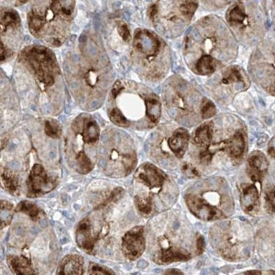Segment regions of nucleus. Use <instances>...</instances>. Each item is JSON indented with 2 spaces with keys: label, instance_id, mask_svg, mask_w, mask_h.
Masks as SVG:
<instances>
[{
  "label": "nucleus",
  "instance_id": "obj_1",
  "mask_svg": "<svg viewBox=\"0 0 275 275\" xmlns=\"http://www.w3.org/2000/svg\"><path fill=\"white\" fill-rule=\"evenodd\" d=\"M239 43L222 18L208 15L193 25L184 39L182 54L190 71L211 76L231 65L237 56Z\"/></svg>",
  "mask_w": 275,
  "mask_h": 275
},
{
  "label": "nucleus",
  "instance_id": "obj_2",
  "mask_svg": "<svg viewBox=\"0 0 275 275\" xmlns=\"http://www.w3.org/2000/svg\"><path fill=\"white\" fill-rule=\"evenodd\" d=\"M162 101L170 117L185 126L195 125L216 113L215 103L178 75H173L165 82Z\"/></svg>",
  "mask_w": 275,
  "mask_h": 275
},
{
  "label": "nucleus",
  "instance_id": "obj_3",
  "mask_svg": "<svg viewBox=\"0 0 275 275\" xmlns=\"http://www.w3.org/2000/svg\"><path fill=\"white\" fill-rule=\"evenodd\" d=\"M132 56L136 71L147 82L162 81L171 66V49L156 32L140 29L134 35Z\"/></svg>",
  "mask_w": 275,
  "mask_h": 275
},
{
  "label": "nucleus",
  "instance_id": "obj_4",
  "mask_svg": "<svg viewBox=\"0 0 275 275\" xmlns=\"http://www.w3.org/2000/svg\"><path fill=\"white\" fill-rule=\"evenodd\" d=\"M197 8V0H156L148 14L157 33L175 39L187 29Z\"/></svg>",
  "mask_w": 275,
  "mask_h": 275
},
{
  "label": "nucleus",
  "instance_id": "obj_5",
  "mask_svg": "<svg viewBox=\"0 0 275 275\" xmlns=\"http://www.w3.org/2000/svg\"><path fill=\"white\" fill-rule=\"evenodd\" d=\"M226 21L239 44L244 47L254 46L264 40L265 16L254 2L245 0L233 4L226 13Z\"/></svg>",
  "mask_w": 275,
  "mask_h": 275
},
{
  "label": "nucleus",
  "instance_id": "obj_6",
  "mask_svg": "<svg viewBox=\"0 0 275 275\" xmlns=\"http://www.w3.org/2000/svg\"><path fill=\"white\" fill-rule=\"evenodd\" d=\"M112 93L113 96L120 97V105L130 114L137 116L144 127L151 128L158 123L162 113V102L149 87L133 82L125 85L117 82Z\"/></svg>",
  "mask_w": 275,
  "mask_h": 275
},
{
  "label": "nucleus",
  "instance_id": "obj_7",
  "mask_svg": "<svg viewBox=\"0 0 275 275\" xmlns=\"http://www.w3.org/2000/svg\"><path fill=\"white\" fill-rule=\"evenodd\" d=\"M206 87L211 97L221 105H230L239 93L251 86L246 72L239 65H230L211 75Z\"/></svg>",
  "mask_w": 275,
  "mask_h": 275
},
{
  "label": "nucleus",
  "instance_id": "obj_8",
  "mask_svg": "<svg viewBox=\"0 0 275 275\" xmlns=\"http://www.w3.org/2000/svg\"><path fill=\"white\" fill-rule=\"evenodd\" d=\"M249 77L263 90L274 95V44L263 40L256 45L248 63Z\"/></svg>",
  "mask_w": 275,
  "mask_h": 275
},
{
  "label": "nucleus",
  "instance_id": "obj_9",
  "mask_svg": "<svg viewBox=\"0 0 275 275\" xmlns=\"http://www.w3.org/2000/svg\"><path fill=\"white\" fill-rule=\"evenodd\" d=\"M222 200L220 193L215 190H207L200 192L199 195L187 193L185 201L189 210L199 219L204 221H212L228 217L220 208Z\"/></svg>",
  "mask_w": 275,
  "mask_h": 275
},
{
  "label": "nucleus",
  "instance_id": "obj_10",
  "mask_svg": "<svg viewBox=\"0 0 275 275\" xmlns=\"http://www.w3.org/2000/svg\"><path fill=\"white\" fill-rule=\"evenodd\" d=\"M160 245V251L153 256V261L159 265L169 264L176 261H186L191 258V255L185 249L173 248L171 242L165 236H161L158 239Z\"/></svg>",
  "mask_w": 275,
  "mask_h": 275
},
{
  "label": "nucleus",
  "instance_id": "obj_11",
  "mask_svg": "<svg viewBox=\"0 0 275 275\" xmlns=\"http://www.w3.org/2000/svg\"><path fill=\"white\" fill-rule=\"evenodd\" d=\"M136 177L138 180L148 186L153 193H160L168 178L165 172L150 163L142 165L136 173Z\"/></svg>",
  "mask_w": 275,
  "mask_h": 275
},
{
  "label": "nucleus",
  "instance_id": "obj_12",
  "mask_svg": "<svg viewBox=\"0 0 275 275\" xmlns=\"http://www.w3.org/2000/svg\"><path fill=\"white\" fill-rule=\"evenodd\" d=\"M144 229L142 226L136 227L126 234L123 238V249L127 256L131 259H135L144 252L145 242Z\"/></svg>",
  "mask_w": 275,
  "mask_h": 275
},
{
  "label": "nucleus",
  "instance_id": "obj_13",
  "mask_svg": "<svg viewBox=\"0 0 275 275\" xmlns=\"http://www.w3.org/2000/svg\"><path fill=\"white\" fill-rule=\"evenodd\" d=\"M190 136L183 127L171 129L168 126L167 146L177 158H182L187 149Z\"/></svg>",
  "mask_w": 275,
  "mask_h": 275
},
{
  "label": "nucleus",
  "instance_id": "obj_14",
  "mask_svg": "<svg viewBox=\"0 0 275 275\" xmlns=\"http://www.w3.org/2000/svg\"><path fill=\"white\" fill-rule=\"evenodd\" d=\"M247 173L254 182H261L268 170V162L262 152L255 151L249 156L247 162Z\"/></svg>",
  "mask_w": 275,
  "mask_h": 275
},
{
  "label": "nucleus",
  "instance_id": "obj_15",
  "mask_svg": "<svg viewBox=\"0 0 275 275\" xmlns=\"http://www.w3.org/2000/svg\"><path fill=\"white\" fill-rule=\"evenodd\" d=\"M241 205L245 213L253 214L259 205V191L254 185H244L241 187Z\"/></svg>",
  "mask_w": 275,
  "mask_h": 275
},
{
  "label": "nucleus",
  "instance_id": "obj_16",
  "mask_svg": "<svg viewBox=\"0 0 275 275\" xmlns=\"http://www.w3.org/2000/svg\"><path fill=\"white\" fill-rule=\"evenodd\" d=\"M246 131L244 125L241 126L232 136L226 151L234 160L242 158L246 148Z\"/></svg>",
  "mask_w": 275,
  "mask_h": 275
},
{
  "label": "nucleus",
  "instance_id": "obj_17",
  "mask_svg": "<svg viewBox=\"0 0 275 275\" xmlns=\"http://www.w3.org/2000/svg\"><path fill=\"white\" fill-rule=\"evenodd\" d=\"M135 201L138 208L143 215H149L153 213V204L151 197L136 196Z\"/></svg>",
  "mask_w": 275,
  "mask_h": 275
},
{
  "label": "nucleus",
  "instance_id": "obj_18",
  "mask_svg": "<svg viewBox=\"0 0 275 275\" xmlns=\"http://www.w3.org/2000/svg\"><path fill=\"white\" fill-rule=\"evenodd\" d=\"M110 118L113 122L120 127H129V122L125 119L123 116L120 113L116 108H114L110 113Z\"/></svg>",
  "mask_w": 275,
  "mask_h": 275
},
{
  "label": "nucleus",
  "instance_id": "obj_19",
  "mask_svg": "<svg viewBox=\"0 0 275 275\" xmlns=\"http://www.w3.org/2000/svg\"><path fill=\"white\" fill-rule=\"evenodd\" d=\"M265 201H266V205L268 210L270 213H273L274 211V187L270 188V189L267 190L265 194Z\"/></svg>",
  "mask_w": 275,
  "mask_h": 275
},
{
  "label": "nucleus",
  "instance_id": "obj_20",
  "mask_svg": "<svg viewBox=\"0 0 275 275\" xmlns=\"http://www.w3.org/2000/svg\"><path fill=\"white\" fill-rule=\"evenodd\" d=\"M98 129L96 125L94 123H91L89 124L88 125L87 130H86V132L85 134V140L87 141H90V140H94L96 139V138L98 137Z\"/></svg>",
  "mask_w": 275,
  "mask_h": 275
},
{
  "label": "nucleus",
  "instance_id": "obj_21",
  "mask_svg": "<svg viewBox=\"0 0 275 275\" xmlns=\"http://www.w3.org/2000/svg\"><path fill=\"white\" fill-rule=\"evenodd\" d=\"M206 6L213 8H223L230 3L231 0H201Z\"/></svg>",
  "mask_w": 275,
  "mask_h": 275
},
{
  "label": "nucleus",
  "instance_id": "obj_22",
  "mask_svg": "<svg viewBox=\"0 0 275 275\" xmlns=\"http://www.w3.org/2000/svg\"><path fill=\"white\" fill-rule=\"evenodd\" d=\"M182 170L184 173H185L188 177H199L200 176L199 172L189 164H184Z\"/></svg>",
  "mask_w": 275,
  "mask_h": 275
},
{
  "label": "nucleus",
  "instance_id": "obj_23",
  "mask_svg": "<svg viewBox=\"0 0 275 275\" xmlns=\"http://www.w3.org/2000/svg\"><path fill=\"white\" fill-rule=\"evenodd\" d=\"M119 30L120 35L123 39L124 41L129 42L130 40V33H129V29L125 24H122L120 26Z\"/></svg>",
  "mask_w": 275,
  "mask_h": 275
},
{
  "label": "nucleus",
  "instance_id": "obj_24",
  "mask_svg": "<svg viewBox=\"0 0 275 275\" xmlns=\"http://www.w3.org/2000/svg\"><path fill=\"white\" fill-rule=\"evenodd\" d=\"M206 247L205 239L202 235H199L197 239V254L200 255L204 253Z\"/></svg>",
  "mask_w": 275,
  "mask_h": 275
},
{
  "label": "nucleus",
  "instance_id": "obj_25",
  "mask_svg": "<svg viewBox=\"0 0 275 275\" xmlns=\"http://www.w3.org/2000/svg\"><path fill=\"white\" fill-rule=\"evenodd\" d=\"M42 25V21L37 17H32L30 20V26L31 28L35 31L39 30Z\"/></svg>",
  "mask_w": 275,
  "mask_h": 275
},
{
  "label": "nucleus",
  "instance_id": "obj_26",
  "mask_svg": "<svg viewBox=\"0 0 275 275\" xmlns=\"http://www.w3.org/2000/svg\"><path fill=\"white\" fill-rule=\"evenodd\" d=\"M94 25L95 30H96V31L99 30L100 26H101V24H100V19H99V15H96V17H94Z\"/></svg>",
  "mask_w": 275,
  "mask_h": 275
},
{
  "label": "nucleus",
  "instance_id": "obj_27",
  "mask_svg": "<svg viewBox=\"0 0 275 275\" xmlns=\"http://www.w3.org/2000/svg\"><path fill=\"white\" fill-rule=\"evenodd\" d=\"M9 167L13 170H17L19 168V163L17 161H12L8 164Z\"/></svg>",
  "mask_w": 275,
  "mask_h": 275
},
{
  "label": "nucleus",
  "instance_id": "obj_28",
  "mask_svg": "<svg viewBox=\"0 0 275 275\" xmlns=\"http://www.w3.org/2000/svg\"><path fill=\"white\" fill-rule=\"evenodd\" d=\"M43 112L45 113H50L52 112V107L50 104H44L42 106Z\"/></svg>",
  "mask_w": 275,
  "mask_h": 275
},
{
  "label": "nucleus",
  "instance_id": "obj_29",
  "mask_svg": "<svg viewBox=\"0 0 275 275\" xmlns=\"http://www.w3.org/2000/svg\"><path fill=\"white\" fill-rule=\"evenodd\" d=\"M165 274H183L182 272L179 271L178 269H169L167 271H166L165 272Z\"/></svg>",
  "mask_w": 275,
  "mask_h": 275
},
{
  "label": "nucleus",
  "instance_id": "obj_30",
  "mask_svg": "<svg viewBox=\"0 0 275 275\" xmlns=\"http://www.w3.org/2000/svg\"><path fill=\"white\" fill-rule=\"evenodd\" d=\"M89 53L91 56H94L97 54V48L95 45H91L89 47Z\"/></svg>",
  "mask_w": 275,
  "mask_h": 275
},
{
  "label": "nucleus",
  "instance_id": "obj_31",
  "mask_svg": "<svg viewBox=\"0 0 275 275\" xmlns=\"http://www.w3.org/2000/svg\"><path fill=\"white\" fill-rule=\"evenodd\" d=\"M99 106H100V103L98 100H94V101H92V102H91V103L90 105V108L92 109V110H95V109L99 107Z\"/></svg>",
  "mask_w": 275,
  "mask_h": 275
},
{
  "label": "nucleus",
  "instance_id": "obj_32",
  "mask_svg": "<svg viewBox=\"0 0 275 275\" xmlns=\"http://www.w3.org/2000/svg\"><path fill=\"white\" fill-rule=\"evenodd\" d=\"M15 233L19 236H22L24 234V230L21 226H17L15 229Z\"/></svg>",
  "mask_w": 275,
  "mask_h": 275
},
{
  "label": "nucleus",
  "instance_id": "obj_33",
  "mask_svg": "<svg viewBox=\"0 0 275 275\" xmlns=\"http://www.w3.org/2000/svg\"><path fill=\"white\" fill-rule=\"evenodd\" d=\"M147 265H148V263L146 262V261L144 260H140L137 263L138 268H141V269H142V268H145Z\"/></svg>",
  "mask_w": 275,
  "mask_h": 275
},
{
  "label": "nucleus",
  "instance_id": "obj_34",
  "mask_svg": "<svg viewBox=\"0 0 275 275\" xmlns=\"http://www.w3.org/2000/svg\"><path fill=\"white\" fill-rule=\"evenodd\" d=\"M268 153L270 156H271L272 158L274 157V140L272 142V146H269L268 147Z\"/></svg>",
  "mask_w": 275,
  "mask_h": 275
},
{
  "label": "nucleus",
  "instance_id": "obj_35",
  "mask_svg": "<svg viewBox=\"0 0 275 275\" xmlns=\"http://www.w3.org/2000/svg\"><path fill=\"white\" fill-rule=\"evenodd\" d=\"M101 141L103 142L104 144H106L109 141V136L107 133H104L101 136Z\"/></svg>",
  "mask_w": 275,
  "mask_h": 275
},
{
  "label": "nucleus",
  "instance_id": "obj_36",
  "mask_svg": "<svg viewBox=\"0 0 275 275\" xmlns=\"http://www.w3.org/2000/svg\"><path fill=\"white\" fill-rule=\"evenodd\" d=\"M70 87H71L72 89H73V90H77L78 88H79V87H80V84H79V82L74 81V82H72V83H71V84H70Z\"/></svg>",
  "mask_w": 275,
  "mask_h": 275
},
{
  "label": "nucleus",
  "instance_id": "obj_37",
  "mask_svg": "<svg viewBox=\"0 0 275 275\" xmlns=\"http://www.w3.org/2000/svg\"><path fill=\"white\" fill-rule=\"evenodd\" d=\"M62 196H63L62 199H63V203L65 204H67L69 203V202H70V197L66 194H63Z\"/></svg>",
  "mask_w": 275,
  "mask_h": 275
},
{
  "label": "nucleus",
  "instance_id": "obj_38",
  "mask_svg": "<svg viewBox=\"0 0 275 275\" xmlns=\"http://www.w3.org/2000/svg\"><path fill=\"white\" fill-rule=\"evenodd\" d=\"M246 274H261V272L259 270H252V271H247L244 272Z\"/></svg>",
  "mask_w": 275,
  "mask_h": 275
},
{
  "label": "nucleus",
  "instance_id": "obj_39",
  "mask_svg": "<svg viewBox=\"0 0 275 275\" xmlns=\"http://www.w3.org/2000/svg\"><path fill=\"white\" fill-rule=\"evenodd\" d=\"M86 40H87V37H86V35H84V34H82L80 36V37H79V42H80L81 44H84V43L86 42Z\"/></svg>",
  "mask_w": 275,
  "mask_h": 275
},
{
  "label": "nucleus",
  "instance_id": "obj_40",
  "mask_svg": "<svg viewBox=\"0 0 275 275\" xmlns=\"http://www.w3.org/2000/svg\"><path fill=\"white\" fill-rule=\"evenodd\" d=\"M72 59H73V60L75 61V62H79L81 60L80 56H79L78 54H73V55H72Z\"/></svg>",
  "mask_w": 275,
  "mask_h": 275
},
{
  "label": "nucleus",
  "instance_id": "obj_41",
  "mask_svg": "<svg viewBox=\"0 0 275 275\" xmlns=\"http://www.w3.org/2000/svg\"><path fill=\"white\" fill-rule=\"evenodd\" d=\"M40 225H41V226L42 227V228H45V227H47V223L46 220H45V219H42V220H41V221H40Z\"/></svg>",
  "mask_w": 275,
  "mask_h": 275
},
{
  "label": "nucleus",
  "instance_id": "obj_42",
  "mask_svg": "<svg viewBox=\"0 0 275 275\" xmlns=\"http://www.w3.org/2000/svg\"><path fill=\"white\" fill-rule=\"evenodd\" d=\"M107 61H108V59L107 57V56L105 55V54L103 56H102V58H101L102 63H107Z\"/></svg>",
  "mask_w": 275,
  "mask_h": 275
},
{
  "label": "nucleus",
  "instance_id": "obj_43",
  "mask_svg": "<svg viewBox=\"0 0 275 275\" xmlns=\"http://www.w3.org/2000/svg\"><path fill=\"white\" fill-rule=\"evenodd\" d=\"M106 165H107L106 161L105 160H103H103H100V162H99V165L101 166V167L104 168V167L106 166Z\"/></svg>",
  "mask_w": 275,
  "mask_h": 275
},
{
  "label": "nucleus",
  "instance_id": "obj_44",
  "mask_svg": "<svg viewBox=\"0 0 275 275\" xmlns=\"http://www.w3.org/2000/svg\"><path fill=\"white\" fill-rule=\"evenodd\" d=\"M0 258L1 259H4V251L3 248H0Z\"/></svg>",
  "mask_w": 275,
  "mask_h": 275
},
{
  "label": "nucleus",
  "instance_id": "obj_45",
  "mask_svg": "<svg viewBox=\"0 0 275 275\" xmlns=\"http://www.w3.org/2000/svg\"><path fill=\"white\" fill-rule=\"evenodd\" d=\"M76 35H72L70 38V42L72 43H74L75 42V40H76Z\"/></svg>",
  "mask_w": 275,
  "mask_h": 275
},
{
  "label": "nucleus",
  "instance_id": "obj_46",
  "mask_svg": "<svg viewBox=\"0 0 275 275\" xmlns=\"http://www.w3.org/2000/svg\"><path fill=\"white\" fill-rule=\"evenodd\" d=\"M15 145L13 144V143H11V144H10V145H9V150H10V151H12V150L15 149Z\"/></svg>",
  "mask_w": 275,
  "mask_h": 275
},
{
  "label": "nucleus",
  "instance_id": "obj_47",
  "mask_svg": "<svg viewBox=\"0 0 275 275\" xmlns=\"http://www.w3.org/2000/svg\"><path fill=\"white\" fill-rule=\"evenodd\" d=\"M49 156L50 157V158H54V156H55V153H54V152L53 151H51L50 153L49 154Z\"/></svg>",
  "mask_w": 275,
  "mask_h": 275
},
{
  "label": "nucleus",
  "instance_id": "obj_48",
  "mask_svg": "<svg viewBox=\"0 0 275 275\" xmlns=\"http://www.w3.org/2000/svg\"><path fill=\"white\" fill-rule=\"evenodd\" d=\"M37 231H38V228H33V229H32V233H33V234H35V233H37Z\"/></svg>",
  "mask_w": 275,
  "mask_h": 275
},
{
  "label": "nucleus",
  "instance_id": "obj_49",
  "mask_svg": "<svg viewBox=\"0 0 275 275\" xmlns=\"http://www.w3.org/2000/svg\"><path fill=\"white\" fill-rule=\"evenodd\" d=\"M64 70L65 72H67L68 70H69V67H68V65L67 64H66V63H65V65H64Z\"/></svg>",
  "mask_w": 275,
  "mask_h": 275
},
{
  "label": "nucleus",
  "instance_id": "obj_50",
  "mask_svg": "<svg viewBox=\"0 0 275 275\" xmlns=\"http://www.w3.org/2000/svg\"><path fill=\"white\" fill-rule=\"evenodd\" d=\"M59 120H61V121H65V117L64 116H61L59 117Z\"/></svg>",
  "mask_w": 275,
  "mask_h": 275
},
{
  "label": "nucleus",
  "instance_id": "obj_51",
  "mask_svg": "<svg viewBox=\"0 0 275 275\" xmlns=\"http://www.w3.org/2000/svg\"><path fill=\"white\" fill-rule=\"evenodd\" d=\"M25 40H26V42H28V41H30V37L28 36H26L25 37Z\"/></svg>",
  "mask_w": 275,
  "mask_h": 275
},
{
  "label": "nucleus",
  "instance_id": "obj_52",
  "mask_svg": "<svg viewBox=\"0 0 275 275\" xmlns=\"http://www.w3.org/2000/svg\"><path fill=\"white\" fill-rule=\"evenodd\" d=\"M31 108L33 109V110H35V105H32V106H31Z\"/></svg>",
  "mask_w": 275,
  "mask_h": 275
}]
</instances>
